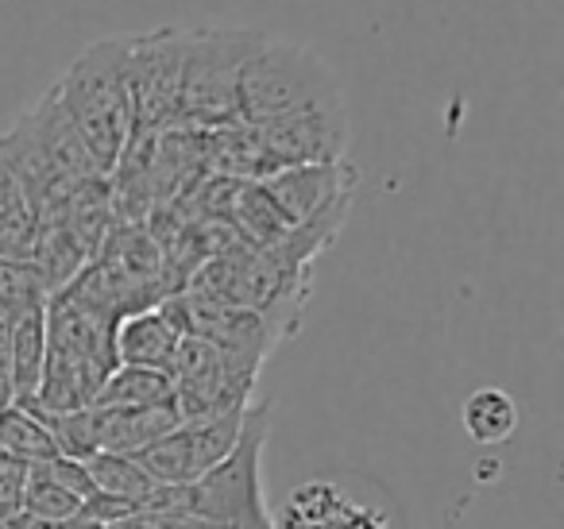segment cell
<instances>
[{
  "mask_svg": "<svg viewBox=\"0 0 564 529\" xmlns=\"http://www.w3.org/2000/svg\"><path fill=\"white\" fill-rule=\"evenodd\" d=\"M82 464H86L89 479H94V487L101 490V495L124 498V503H132V506H143L159 487H163V483H155L148 472H143V464L135 456L97 452V456L82 460Z\"/></svg>",
  "mask_w": 564,
  "mask_h": 529,
  "instance_id": "cell-19",
  "label": "cell"
},
{
  "mask_svg": "<svg viewBox=\"0 0 564 529\" xmlns=\"http://www.w3.org/2000/svg\"><path fill=\"white\" fill-rule=\"evenodd\" d=\"M101 529H217V526L189 510H148V506H135L132 514H124V518L109 521Z\"/></svg>",
  "mask_w": 564,
  "mask_h": 529,
  "instance_id": "cell-23",
  "label": "cell"
},
{
  "mask_svg": "<svg viewBox=\"0 0 564 529\" xmlns=\"http://www.w3.org/2000/svg\"><path fill=\"white\" fill-rule=\"evenodd\" d=\"M171 398L174 387L166 371L117 364L109 371V379L101 382V390H97L94 406H159V402H171Z\"/></svg>",
  "mask_w": 564,
  "mask_h": 529,
  "instance_id": "cell-20",
  "label": "cell"
},
{
  "mask_svg": "<svg viewBox=\"0 0 564 529\" xmlns=\"http://www.w3.org/2000/svg\"><path fill=\"white\" fill-rule=\"evenodd\" d=\"M271 436V402H251L243 413L240 441L197 483L159 487L148 510H189L217 529H274L263 498V449Z\"/></svg>",
  "mask_w": 564,
  "mask_h": 529,
  "instance_id": "cell-1",
  "label": "cell"
},
{
  "mask_svg": "<svg viewBox=\"0 0 564 529\" xmlns=\"http://www.w3.org/2000/svg\"><path fill=\"white\" fill-rule=\"evenodd\" d=\"M17 125L24 128L28 140L43 151V159H47V163L55 166V171L63 174L70 186H78V182L97 179V174H101V171H97V163H94V155L86 151V143H82L74 120L66 117L55 86H51V94L40 97V101H35L32 109L17 120Z\"/></svg>",
  "mask_w": 564,
  "mask_h": 529,
  "instance_id": "cell-13",
  "label": "cell"
},
{
  "mask_svg": "<svg viewBox=\"0 0 564 529\" xmlns=\"http://www.w3.org/2000/svg\"><path fill=\"white\" fill-rule=\"evenodd\" d=\"M271 521L274 529H406L399 506L383 503V490L360 495L337 479L302 483Z\"/></svg>",
  "mask_w": 564,
  "mask_h": 529,
  "instance_id": "cell-8",
  "label": "cell"
},
{
  "mask_svg": "<svg viewBox=\"0 0 564 529\" xmlns=\"http://www.w3.org/2000/svg\"><path fill=\"white\" fill-rule=\"evenodd\" d=\"M259 43H263V32L256 28H189L178 125L209 132V128L236 120V86H240L243 63L256 55Z\"/></svg>",
  "mask_w": 564,
  "mask_h": 529,
  "instance_id": "cell-4",
  "label": "cell"
},
{
  "mask_svg": "<svg viewBox=\"0 0 564 529\" xmlns=\"http://www.w3.org/2000/svg\"><path fill=\"white\" fill-rule=\"evenodd\" d=\"M40 302H47V294H43L32 263H20V259L0 256V305L24 310V305H40Z\"/></svg>",
  "mask_w": 564,
  "mask_h": 529,
  "instance_id": "cell-22",
  "label": "cell"
},
{
  "mask_svg": "<svg viewBox=\"0 0 564 529\" xmlns=\"http://www.w3.org/2000/svg\"><path fill=\"white\" fill-rule=\"evenodd\" d=\"M259 132L267 159L274 163V174L286 166H310V163H340L348 155V140H352V125H348V105L345 97L317 109L294 112V117L267 120V125H251Z\"/></svg>",
  "mask_w": 564,
  "mask_h": 529,
  "instance_id": "cell-9",
  "label": "cell"
},
{
  "mask_svg": "<svg viewBox=\"0 0 564 529\" xmlns=\"http://www.w3.org/2000/svg\"><path fill=\"white\" fill-rule=\"evenodd\" d=\"M35 228H40V220H35L32 202H28L20 182L0 163V256L28 263L35 244Z\"/></svg>",
  "mask_w": 564,
  "mask_h": 529,
  "instance_id": "cell-18",
  "label": "cell"
},
{
  "mask_svg": "<svg viewBox=\"0 0 564 529\" xmlns=\"http://www.w3.org/2000/svg\"><path fill=\"white\" fill-rule=\"evenodd\" d=\"M182 310H186L189 336H202V341L217 344V348L232 352V356L263 364L282 344V336L274 333V325L259 310L217 302V298L194 294V290H182Z\"/></svg>",
  "mask_w": 564,
  "mask_h": 529,
  "instance_id": "cell-10",
  "label": "cell"
},
{
  "mask_svg": "<svg viewBox=\"0 0 564 529\" xmlns=\"http://www.w3.org/2000/svg\"><path fill=\"white\" fill-rule=\"evenodd\" d=\"M43 305H24L17 310L12 321V344H9V359H12V390H17V406H28L35 398L43 375V356H47V321H43Z\"/></svg>",
  "mask_w": 564,
  "mask_h": 529,
  "instance_id": "cell-15",
  "label": "cell"
},
{
  "mask_svg": "<svg viewBox=\"0 0 564 529\" xmlns=\"http://www.w3.org/2000/svg\"><path fill=\"white\" fill-rule=\"evenodd\" d=\"M55 94L94 155L97 171L109 174L135 136L132 94L124 78V40L89 43L55 82Z\"/></svg>",
  "mask_w": 564,
  "mask_h": 529,
  "instance_id": "cell-2",
  "label": "cell"
},
{
  "mask_svg": "<svg viewBox=\"0 0 564 529\" xmlns=\"http://www.w3.org/2000/svg\"><path fill=\"white\" fill-rule=\"evenodd\" d=\"M51 217H58L66 225V233L82 244L89 259L101 251L105 236L117 225V209H112V190H109V174H97V179H86L63 197Z\"/></svg>",
  "mask_w": 564,
  "mask_h": 529,
  "instance_id": "cell-14",
  "label": "cell"
},
{
  "mask_svg": "<svg viewBox=\"0 0 564 529\" xmlns=\"http://www.w3.org/2000/svg\"><path fill=\"white\" fill-rule=\"evenodd\" d=\"M0 456L20 460V464H43L58 456V444L32 410L9 406L0 410Z\"/></svg>",
  "mask_w": 564,
  "mask_h": 529,
  "instance_id": "cell-21",
  "label": "cell"
},
{
  "mask_svg": "<svg viewBox=\"0 0 564 529\" xmlns=\"http://www.w3.org/2000/svg\"><path fill=\"white\" fill-rule=\"evenodd\" d=\"M189 28L166 24L159 32L124 40V78L132 94L135 132L178 128L182 71H186Z\"/></svg>",
  "mask_w": 564,
  "mask_h": 529,
  "instance_id": "cell-6",
  "label": "cell"
},
{
  "mask_svg": "<svg viewBox=\"0 0 564 529\" xmlns=\"http://www.w3.org/2000/svg\"><path fill=\"white\" fill-rule=\"evenodd\" d=\"M189 336L186 310H182V294L163 298L159 305L140 313H128L112 333V348H117V364L132 367H155V371H171L178 344Z\"/></svg>",
  "mask_w": 564,
  "mask_h": 529,
  "instance_id": "cell-12",
  "label": "cell"
},
{
  "mask_svg": "<svg viewBox=\"0 0 564 529\" xmlns=\"http://www.w3.org/2000/svg\"><path fill=\"white\" fill-rule=\"evenodd\" d=\"M360 171L352 163H310V166H286V171L263 179V190L271 194V202L279 205V213L291 220V228L306 225L310 217H317L322 209L337 205L340 197H352Z\"/></svg>",
  "mask_w": 564,
  "mask_h": 529,
  "instance_id": "cell-11",
  "label": "cell"
},
{
  "mask_svg": "<svg viewBox=\"0 0 564 529\" xmlns=\"http://www.w3.org/2000/svg\"><path fill=\"white\" fill-rule=\"evenodd\" d=\"M263 364L232 356L202 336H186L171 364L174 410L178 421H209L232 410H248Z\"/></svg>",
  "mask_w": 564,
  "mask_h": 529,
  "instance_id": "cell-5",
  "label": "cell"
},
{
  "mask_svg": "<svg viewBox=\"0 0 564 529\" xmlns=\"http://www.w3.org/2000/svg\"><path fill=\"white\" fill-rule=\"evenodd\" d=\"M340 97L345 94H340L337 74L317 51L263 35L256 55L243 63L240 86H236V120L267 125V120L294 117V112L317 109Z\"/></svg>",
  "mask_w": 564,
  "mask_h": 529,
  "instance_id": "cell-3",
  "label": "cell"
},
{
  "mask_svg": "<svg viewBox=\"0 0 564 529\" xmlns=\"http://www.w3.org/2000/svg\"><path fill=\"white\" fill-rule=\"evenodd\" d=\"M243 413L232 410L225 418L209 421H178L166 436H159L155 444H148L143 452H135V460L143 464V472L163 487H186L197 483L205 472L220 464L232 452V444L240 441Z\"/></svg>",
  "mask_w": 564,
  "mask_h": 529,
  "instance_id": "cell-7",
  "label": "cell"
},
{
  "mask_svg": "<svg viewBox=\"0 0 564 529\" xmlns=\"http://www.w3.org/2000/svg\"><path fill=\"white\" fill-rule=\"evenodd\" d=\"M78 506L82 498L58 483L47 460L28 464L24 490H20V521H28V526H58V521H70L78 514Z\"/></svg>",
  "mask_w": 564,
  "mask_h": 529,
  "instance_id": "cell-16",
  "label": "cell"
},
{
  "mask_svg": "<svg viewBox=\"0 0 564 529\" xmlns=\"http://www.w3.org/2000/svg\"><path fill=\"white\" fill-rule=\"evenodd\" d=\"M460 425L476 444H502L518 433V402L502 387H479L464 398Z\"/></svg>",
  "mask_w": 564,
  "mask_h": 529,
  "instance_id": "cell-17",
  "label": "cell"
}]
</instances>
